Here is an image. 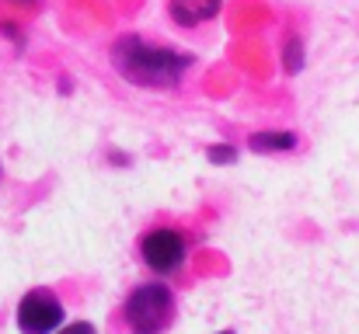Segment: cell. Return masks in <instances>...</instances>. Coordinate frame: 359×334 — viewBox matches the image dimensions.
Returning a JSON list of instances; mask_svg holds the SVG:
<instances>
[{"mask_svg":"<svg viewBox=\"0 0 359 334\" xmlns=\"http://www.w3.org/2000/svg\"><path fill=\"white\" fill-rule=\"evenodd\" d=\"M140 258H143V265L154 275L171 279L189 261V237L182 230H175V226H157V230L140 237Z\"/></svg>","mask_w":359,"mask_h":334,"instance_id":"3","label":"cell"},{"mask_svg":"<svg viewBox=\"0 0 359 334\" xmlns=\"http://www.w3.org/2000/svg\"><path fill=\"white\" fill-rule=\"evenodd\" d=\"M248 146L255 153H286L297 146V132H251Z\"/></svg>","mask_w":359,"mask_h":334,"instance_id":"6","label":"cell"},{"mask_svg":"<svg viewBox=\"0 0 359 334\" xmlns=\"http://www.w3.org/2000/svg\"><path fill=\"white\" fill-rule=\"evenodd\" d=\"M283 67H286V74H300L304 70V42L300 39H290L283 46Z\"/></svg>","mask_w":359,"mask_h":334,"instance_id":"7","label":"cell"},{"mask_svg":"<svg viewBox=\"0 0 359 334\" xmlns=\"http://www.w3.org/2000/svg\"><path fill=\"white\" fill-rule=\"evenodd\" d=\"M192 56L189 53H175V49H161L150 46L136 35H126L112 49V67L136 88H175L182 81V74L189 70Z\"/></svg>","mask_w":359,"mask_h":334,"instance_id":"1","label":"cell"},{"mask_svg":"<svg viewBox=\"0 0 359 334\" xmlns=\"http://www.w3.org/2000/svg\"><path fill=\"white\" fill-rule=\"evenodd\" d=\"M217 334H234V331H217Z\"/></svg>","mask_w":359,"mask_h":334,"instance_id":"10","label":"cell"},{"mask_svg":"<svg viewBox=\"0 0 359 334\" xmlns=\"http://www.w3.org/2000/svg\"><path fill=\"white\" fill-rule=\"evenodd\" d=\"M63 300L53 289H28L14 310V324L21 334H56L63 328Z\"/></svg>","mask_w":359,"mask_h":334,"instance_id":"4","label":"cell"},{"mask_svg":"<svg viewBox=\"0 0 359 334\" xmlns=\"http://www.w3.org/2000/svg\"><path fill=\"white\" fill-rule=\"evenodd\" d=\"M56 334H98V328L88 324V321H74V324H63Z\"/></svg>","mask_w":359,"mask_h":334,"instance_id":"9","label":"cell"},{"mask_svg":"<svg viewBox=\"0 0 359 334\" xmlns=\"http://www.w3.org/2000/svg\"><path fill=\"white\" fill-rule=\"evenodd\" d=\"M168 11H171V18H175L178 25L189 28V25H199V21L213 18V14L220 11V0H171Z\"/></svg>","mask_w":359,"mask_h":334,"instance_id":"5","label":"cell"},{"mask_svg":"<svg viewBox=\"0 0 359 334\" xmlns=\"http://www.w3.org/2000/svg\"><path fill=\"white\" fill-rule=\"evenodd\" d=\"M206 157H210V164H234V160H238V150H234L231 143H213V146L206 150Z\"/></svg>","mask_w":359,"mask_h":334,"instance_id":"8","label":"cell"},{"mask_svg":"<svg viewBox=\"0 0 359 334\" xmlns=\"http://www.w3.org/2000/svg\"><path fill=\"white\" fill-rule=\"evenodd\" d=\"M178 300L164 282H140L122 300L119 324L126 334H164L175 324Z\"/></svg>","mask_w":359,"mask_h":334,"instance_id":"2","label":"cell"}]
</instances>
